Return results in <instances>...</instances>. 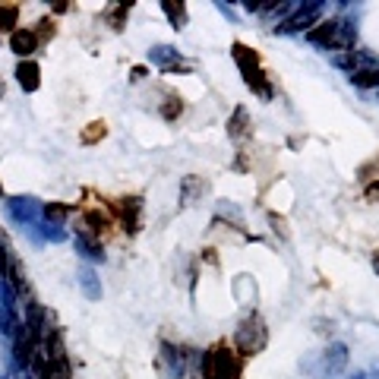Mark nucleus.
<instances>
[{
	"instance_id": "nucleus-1",
	"label": "nucleus",
	"mask_w": 379,
	"mask_h": 379,
	"mask_svg": "<svg viewBox=\"0 0 379 379\" xmlns=\"http://www.w3.org/2000/svg\"><path fill=\"white\" fill-rule=\"evenodd\" d=\"M240 373H243V357L228 342H215L202 357V376L206 379H240Z\"/></svg>"
},
{
	"instance_id": "nucleus-2",
	"label": "nucleus",
	"mask_w": 379,
	"mask_h": 379,
	"mask_svg": "<svg viewBox=\"0 0 379 379\" xmlns=\"http://www.w3.org/2000/svg\"><path fill=\"white\" fill-rule=\"evenodd\" d=\"M231 54H234V60H237V66H240V73H243V83L250 86L260 98H272V83H269V76H266V70L260 66V54L256 51H250L247 45H240V42H234L231 47Z\"/></svg>"
},
{
	"instance_id": "nucleus-3",
	"label": "nucleus",
	"mask_w": 379,
	"mask_h": 379,
	"mask_svg": "<svg viewBox=\"0 0 379 379\" xmlns=\"http://www.w3.org/2000/svg\"><path fill=\"white\" fill-rule=\"evenodd\" d=\"M307 38L313 45H320V47H332V51H344L348 54L351 47H354V35H351V29L344 23H338V19H326V23H320L316 29H310L307 32Z\"/></svg>"
},
{
	"instance_id": "nucleus-4",
	"label": "nucleus",
	"mask_w": 379,
	"mask_h": 379,
	"mask_svg": "<svg viewBox=\"0 0 379 379\" xmlns=\"http://www.w3.org/2000/svg\"><path fill=\"white\" fill-rule=\"evenodd\" d=\"M266 322L260 320V316H247L243 320V326L237 329V335H234V351L240 357H253V354H260L262 348H266Z\"/></svg>"
},
{
	"instance_id": "nucleus-5",
	"label": "nucleus",
	"mask_w": 379,
	"mask_h": 379,
	"mask_svg": "<svg viewBox=\"0 0 379 379\" xmlns=\"http://www.w3.org/2000/svg\"><path fill=\"white\" fill-rule=\"evenodd\" d=\"M114 212L120 215V225H124V231H130V234L139 231V212H142L139 196H127V199L114 202Z\"/></svg>"
},
{
	"instance_id": "nucleus-6",
	"label": "nucleus",
	"mask_w": 379,
	"mask_h": 379,
	"mask_svg": "<svg viewBox=\"0 0 379 379\" xmlns=\"http://www.w3.org/2000/svg\"><path fill=\"white\" fill-rule=\"evenodd\" d=\"M10 51L16 54V57L29 60L32 54L38 51V38H35V32H32V29H16V32L10 35Z\"/></svg>"
},
{
	"instance_id": "nucleus-7",
	"label": "nucleus",
	"mask_w": 379,
	"mask_h": 379,
	"mask_svg": "<svg viewBox=\"0 0 379 379\" xmlns=\"http://www.w3.org/2000/svg\"><path fill=\"white\" fill-rule=\"evenodd\" d=\"M16 83L23 86L25 92H38V86H42V66H38L35 60H19L16 64Z\"/></svg>"
},
{
	"instance_id": "nucleus-8",
	"label": "nucleus",
	"mask_w": 379,
	"mask_h": 379,
	"mask_svg": "<svg viewBox=\"0 0 379 379\" xmlns=\"http://www.w3.org/2000/svg\"><path fill=\"white\" fill-rule=\"evenodd\" d=\"M83 228L101 240V237H105V234H111V228H114V225H111V215L98 212V209H89V212L83 215Z\"/></svg>"
},
{
	"instance_id": "nucleus-9",
	"label": "nucleus",
	"mask_w": 379,
	"mask_h": 379,
	"mask_svg": "<svg viewBox=\"0 0 379 379\" xmlns=\"http://www.w3.org/2000/svg\"><path fill=\"white\" fill-rule=\"evenodd\" d=\"M250 114H247V107H234V114H231V120H228V136L237 139V142H243L250 136Z\"/></svg>"
},
{
	"instance_id": "nucleus-10",
	"label": "nucleus",
	"mask_w": 379,
	"mask_h": 379,
	"mask_svg": "<svg viewBox=\"0 0 379 379\" xmlns=\"http://www.w3.org/2000/svg\"><path fill=\"white\" fill-rule=\"evenodd\" d=\"M107 136V124L105 120H92V124H86V130L79 133V139L86 142V146H95V142H101Z\"/></svg>"
},
{
	"instance_id": "nucleus-11",
	"label": "nucleus",
	"mask_w": 379,
	"mask_h": 379,
	"mask_svg": "<svg viewBox=\"0 0 379 379\" xmlns=\"http://www.w3.org/2000/svg\"><path fill=\"white\" fill-rule=\"evenodd\" d=\"M161 10L168 13V19L174 23V29H184V23H187V6L184 4H171V0H165Z\"/></svg>"
},
{
	"instance_id": "nucleus-12",
	"label": "nucleus",
	"mask_w": 379,
	"mask_h": 379,
	"mask_svg": "<svg viewBox=\"0 0 379 379\" xmlns=\"http://www.w3.org/2000/svg\"><path fill=\"white\" fill-rule=\"evenodd\" d=\"M19 23V6H0V32H16Z\"/></svg>"
},
{
	"instance_id": "nucleus-13",
	"label": "nucleus",
	"mask_w": 379,
	"mask_h": 379,
	"mask_svg": "<svg viewBox=\"0 0 379 379\" xmlns=\"http://www.w3.org/2000/svg\"><path fill=\"white\" fill-rule=\"evenodd\" d=\"M32 32H35L38 42H51V38L57 35V23H54L51 16H42V19L35 23V29H32Z\"/></svg>"
},
{
	"instance_id": "nucleus-14",
	"label": "nucleus",
	"mask_w": 379,
	"mask_h": 379,
	"mask_svg": "<svg viewBox=\"0 0 379 379\" xmlns=\"http://www.w3.org/2000/svg\"><path fill=\"white\" fill-rule=\"evenodd\" d=\"M351 79H354V86H361V89H376L379 86V70H354L351 73Z\"/></svg>"
},
{
	"instance_id": "nucleus-15",
	"label": "nucleus",
	"mask_w": 379,
	"mask_h": 379,
	"mask_svg": "<svg viewBox=\"0 0 379 379\" xmlns=\"http://www.w3.org/2000/svg\"><path fill=\"white\" fill-rule=\"evenodd\" d=\"M180 114H184V101H180L177 95H168V101L161 105V117H165V120H177Z\"/></svg>"
},
{
	"instance_id": "nucleus-16",
	"label": "nucleus",
	"mask_w": 379,
	"mask_h": 379,
	"mask_svg": "<svg viewBox=\"0 0 379 379\" xmlns=\"http://www.w3.org/2000/svg\"><path fill=\"white\" fill-rule=\"evenodd\" d=\"M127 13H130V6L127 4H117V6H111L107 10V23H111V29H124V19H127Z\"/></svg>"
},
{
	"instance_id": "nucleus-17",
	"label": "nucleus",
	"mask_w": 379,
	"mask_h": 379,
	"mask_svg": "<svg viewBox=\"0 0 379 379\" xmlns=\"http://www.w3.org/2000/svg\"><path fill=\"white\" fill-rule=\"evenodd\" d=\"M70 215V206H64V202H45V218H66Z\"/></svg>"
},
{
	"instance_id": "nucleus-18",
	"label": "nucleus",
	"mask_w": 379,
	"mask_h": 379,
	"mask_svg": "<svg viewBox=\"0 0 379 379\" xmlns=\"http://www.w3.org/2000/svg\"><path fill=\"white\" fill-rule=\"evenodd\" d=\"M367 199L376 202L379 206V180H373V184H367Z\"/></svg>"
},
{
	"instance_id": "nucleus-19",
	"label": "nucleus",
	"mask_w": 379,
	"mask_h": 379,
	"mask_svg": "<svg viewBox=\"0 0 379 379\" xmlns=\"http://www.w3.org/2000/svg\"><path fill=\"white\" fill-rule=\"evenodd\" d=\"M42 379H70V373H54V370H45Z\"/></svg>"
},
{
	"instance_id": "nucleus-20",
	"label": "nucleus",
	"mask_w": 379,
	"mask_h": 379,
	"mask_svg": "<svg viewBox=\"0 0 379 379\" xmlns=\"http://www.w3.org/2000/svg\"><path fill=\"white\" fill-rule=\"evenodd\" d=\"M373 269H376V272H379V250H376V253H373Z\"/></svg>"
},
{
	"instance_id": "nucleus-21",
	"label": "nucleus",
	"mask_w": 379,
	"mask_h": 379,
	"mask_svg": "<svg viewBox=\"0 0 379 379\" xmlns=\"http://www.w3.org/2000/svg\"><path fill=\"white\" fill-rule=\"evenodd\" d=\"M0 98H4V79H0Z\"/></svg>"
},
{
	"instance_id": "nucleus-22",
	"label": "nucleus",
	"mask_w": 379,
	"mask_h": 379,
	"mask_svg": "<svg viewBox=\"0 0 379 379\" xmlns=\"http://www.w3.org/2000/svg\"><path fill=\"white\" fill-rule=\"evenodd\" d=\"M0 196H4V187H0Z\"/></svg>"
}]
</instances>
